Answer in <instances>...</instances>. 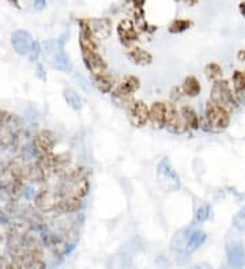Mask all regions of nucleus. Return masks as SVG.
Here are the masks:
<instances>
[{
	"mask_svg": "<svg viewBox=\"0 0 245 269\" xmlns=\"http://www.w3.org/2000/svg\"><path fill=\"white\" fill-rule=\"evenodd\" d=\"M41 54L48 65L62 72L70 71V60L64 50V40L62 38H52L41 44Z\"/></svg>",
	"mask_w": 245,
	"mask_h": 269,
	"instance_id": "obj_1",
	"label": "nucleus"
},
{
	"mask_svg": "<svg viewBox=\"0 0 245 269\" xmlns=\"http://www.w3.org/2000/svg\"><path fill=\"white\" fill-rule=\"evenodd\" d=\"M211 101L219 106L230 110H236L238 108V101L234 94V90L231 89L230 83L225 79L214 82L213 89H211Z\"/></svg>",
	"mask_w": 245,
	"mask_h": 269,
	"instance_id": "obj_2",
	"label": "nucleus"
},
{
	"mask_svg": "<svg viewBox=\"0 0 245 269\" xmlns=\"http://www.w3.org/2000/svg\"><path fill=\"white\" fill-rule=\"evenodd\" d=\"M204 116H206L207 126H210L209 129L214 130V132L225 130L230 124V112L213 101H209L206 105Z\"/></svg>",
	"mask_w": 245,
	"mask_h": 269,
	"instance_id": "obj_3",
	"label": "nucleus"
},
{
	"mask_svg": "<svg viewBox=\"0 0 245 269\" xmlns=\"http://www.w3.org/2000/svg\"><path fill=\"white\" fill-rule=\"evenodd\" d=\"M157 181L159 188L165 192H177L180 189V177L168 158H162L157 165Z\"/></svg>",
	"mask_w": 245,
	"mask_h": 269,
	"instance_id": "obj_4",
	"label": "nucleus"
},
{
	"mask_svg": "<svg viewBox=\"0 0 245 269\" xmlns=\"http://www.w3.org/2000/svg\"><path fill=\"white\" fill-rule=\"evenodd\" d=\"M139 87H141V79L139 78L136 75H126L117 85L114 86V89L112 90V95L116 101L127 103L128 108V105L134 101L132 95L139 90Z\"/></svg>",
	"mask_w": 245,
	"mask_h": 269,
	"instance_id": "obj_5",
	"label": "nucleus"
},
{
	"mask_svg": "<svg viewBox=\"0 0 245 269\" xmlns=\"http://www.w3.org/2000/svg\"><path fill=\"white\" fill-rule=\"evenodd\" d=\"M150 106L143 101H132L127 108L128 121L135 128H143L149 124Z\"/></svg>",
	"mask_w": 245,
	"mask_h": 269,
	"instance_id": "obj_6",
	"label": "nucleus"
},
{
	"mask_svg": "<svg viewBox=\"0 0 245 269\" xmlns=\"http://www.w3.org/2000/svg\"><path fill=\"white\" fill-rule=\"evenodd\" d=\"M36 45V40L33 36L26 30H15L11 34V46L15 50V53L19 56H29L32 49Z\"/></svg>",
	"mask_w": 245,
	"mask_h": 269,
	"instance_id": "obj_7",
	"label": "nucleus"
},
{
	"mask_svg": "<svg viewBox=\"0 0 245 269\" xmlns=\"http://www.w3.org/2000/svg\"><path fill=\"white\" fill-rule=\"evenodd\" d=\"M118 40L126 48H130L139 41V32L135 22L130 18L121 19L117 25Z\"/></svg>",
	"mask_w": 245,
	"mask_h": 269,
	"instance_id": "obj_8",
	"label": "nucleus"
},
{
	"mask_svg": "<svg viewBox=\"0 0 245 269\" xmlns=\"http://www.w3.org/2000/svg\"><path fill=\"white\" fill-rule=\"evenodd\" d=\"M166 120H165V128L169 133L182 134L187 132L186 124L182 121L180 109H177L174 103H166Z\"/></svg>",
	"mask_w": 245,
	"mask_h": 269,
	"instance_id": "obj_9",
	"label": "nucleus"
},
{
	"mask_svg": "<svg viewBox=\"0 0 245 269\" xmlns=\"http://www.w3.org/2000/svg\"><path fill=\"white\" fill-rule=\"evenodd\" d=\"M89 29H90L91 36L94 37L97 41L108 40L112 34L113 29V22L110 18H90L87 19Z\"/></svg>",
	"mask_w": 245,
	"mask_h": 269,
	"instance_id": "obj_10",
	"label": "nucleus"
},
{
	"mask_svg": "<svg viewBox=\"0 0 245 269\" xmlns=\"http://www.w3.org/2000/svg\"><path fill=\"white\" fill-rule=\"evenodd\" d=\"M82 60L87 71L91 72V75L102 74L108 71V64L105 61V58L100 54V52H85L82 53Z\"/></svg>",
	"mask_w": 245,
	"mask_h": 269,
	"instance_id": "obj_11",
	"label": "nucleus"
},
{
	"mask_svg": "<svg viewBox=\"0 0 245 269\" xmlns=\"http://www.w3.org/2000/svg\"><path fill=\"white\" fill-rule=\"evenodd\" d=\"M166 102H157L151 103L149 113V124L154 129H162L165 128V120H166Z\"/></svg>",
	"mask_w": 245,
	"mask_h": 269,
	"instance_id": "obj_12",
	"label": "nucleus"
},
{
	"mask_svg": "<svg viewBox=\"0 0 245 269\" xmlns=\"http://www.w3.org/2000/svg\"><path fill=\"white\" fill-rule=\"evenodd\" d=\"M227 262L231 268H242L245 265V247L240 242H229L226 245Z\"/></svg>",
	"mask_w": 245,
	"mask_h": 269,
	"instance_id": "obj_13",
	"label": "nucleus"
},
{
	"mask_svg": "<svg viewBox=\"0 0 245 269\" xmlns=\"http://www.w3.org/2000/svg\"><path fill=\"white\" fill-rule=\"evenodd\" d=\"M126 56L132 64L139 65V67H147V65L153 63L151 53L147 52V50L142 49L141 46H136V45H132V46L127 48Z\"/></svg>",
	"mask_w": 245,
	"mask_h": 269,
	"instance_id": "obj_14",
	"label": "nucleus"
},
{
	"mask_svg": "<svg viewBox=\"0 0 245 269\" xmlns=\"http://www.w3.org/2000/svg\"><path fill=\"white\" fill-rule=\"evenodd\" d=\"M34 146L44 155H49L54 147V136L48 130H42L34 139Z\"/></svg>",
	"mask_w": 245,
	"mask_h": 269,
	"instance_id": "obj_15",
	"label": "nucleus"
},
{
	"mask_svg": "<svg viewBox=\"0 0 245 269\" xmlns=\"http://www.w3.org/2000/svg\"><path fill=\"white\" fill-rule=\"evenodd\" d=\"M91 77H93L95 89L98 90L101 94H110L112 93V90L114 89V79L110 74H108V71L97 74V75H91Z\"/></svg>",
	"mask_w": 245,
	"mask_h": 269,
	"instance_id": "obj_16",
	"label": "nucleus"
},
{
	"mask_svg": "<svg viewBox=\"0 0 245 269\" xmlns=\"http://www.w3.org/2000/svg\"><path fill=\"white\" fill-rule=\"evenodd\" d=\"M206 239H207V234L202 231V230H192V231H190L184 253H186V254H191V253L198 250V249L206 242Z\"/></svg>",
	"mask_w": 245,
	"mask_h": 269,
	"instance_id": "obj_17",
	"label": "nucleus"
},
{
	"mask_svg": "<svg viewBox=\"0 0 245 269\" xmlns=\"http://www.w3.org/2000/svg\"><path fill=\"white\" fill-rule=\"evenodd\" d=\"M180 113H181L182 121L186 124L187 130H198L200 128V118L198 116V113L194 110V108L191 106H181L180 108Z\"/></svg>",
	"mask_w": 245,
	"mask_h": 269,
	"instance_id": "obj_18",
	"label": "nucleus"
},
{
	"mask_svg": "<svg viewBox=\"0 0 245 269\" xmlns=\"http://www.w3.org/2000/svg\"><path fill=\"white\" fill-rule=\"evenodd\" d=\"M182 91H184V95L186 97H190V98H195L200 94L202 91V86H200V82L198 81V78L194 77V75H188V77L184 79L182 82Z\"/></svg>",
	"mask_w": 245,
	"mask_h": 269,
	"instance_id": "obj_19",
	"label": "nucleus"
},
{
	"mask_svg": "<svg viewBox=\"0 0 245 269\" xmlns=\"http://www.w3.org/2000/svg\"><path fill=\"white\" fill-rule=\"evenodd\" d=\"M63 98L68 106L74 109L75 112H79V110L83 108V99L81 98V95L78 94L74 89H64Z\"/></svg>",
	"mask_w": 245,
	"mask_h": 269,
	"instance_id": "obj_20",
	"label": "nucleus"
},
{
	"mask_svg": "<svg viewBox=\"0 0 245 269\" xmlns=\"http://www.w3.org/2000/svg\"><path fill=\"white\" fill-rule=\"evenodd\" d=\"M56 207L59 208L60 211L68 212V214L77 212L82 208V198L75 197V196H68V197H64L63 200H60Z\"/></svg>",
	"mask_w": 245,
	"mask_h": 269,
	"instance_id": "obj_21",
	"label": "nucleus"
},
{
	"mask_svg": "<svg viewBox=\"0 0 245 269\" xmlns=\"http://www.w3.org/2000/svg\"><path fill=\"white\" fill-rule=\"evenodd\" d=\"M89 189H90V184H89V181L86 178H78L74 181L70 196H75V197L79 198L86 197L87 193H89Z\"/></svg>",
	"mask_w": 245,
	"mask_h": 269,
	"instance_id": "obj_22",
	"label": "nucleus"
},
{
	"mask_svg": "<svg viewBox=\"0 0 245 269\" xmlns=\"http://www.w3.org/2000/svg\"><path fill=\"white\" fill-rule=\"evenodd\" d=\"M188 234H190V230H180L178 233L174 234V237L172 239V243L170 246L174 251H182L184 253V249H186L187 239H188Z\"/></svg>",
	"mask_w": 245,
	"mask_h": 269,
	"instance_id": "obj_23",
	"label": "nucleus"
},
{
	"mask_svg": "<svg viewBox=\"0 0 245 269\" xmlns=\"http://www.w3.org/2000/svg\"><path fill=\"white\" fill-rule=\"evenodd\" d=\"M204 75L206 78L211 82H217L219 79H222L223 70L222 67L217 63H209L204 67Z\"/></svg>",
	"mask_w": 245,
	"mask_h": 269,
	"instance_id": "obj_24",
	"label": "nucleus"
},
{
	"mask_svg": "<svg viewBox=\"0 0 245 269\" xmlns=\"http://www.w3.org/2000/svg\"><path fill=\"white\" fill-rule=\"evenodd\" d=\"M191 26H192V21H190V19H174L169 25L168 30L172 34H180V33L188 30Z\"/></svg>",
	"mask_w": 245,
	"mask_h": 269,
	"instance_id": "obj_25",
	"label": "nucleus"
},
{
	"mask_svg": "<svg viewBox=\"0 0 245 269\" xmlns=\"http://www.w3.org/2000/svg\"><path fill=\"white\" fill-rule=\"evenodd\" d=\"M210 212H211V207H210L209 203H203L202 206L198 207V210L195 212L196 223H204L210 218Z\"/></svg>",
	"mask_w": 245,
	"mask_h": 269,
	"instance_id": "obj_26",
	"label": "nucleus"
},
{
	"mask_svg": "<svg viewBox=\"0 0 245 269\" xmlns=\"http://www.w3.org/2000/svg\"><path fill=\"white\" fill-rule=\"evenodd\" d=\"M233 224L238 231L245 234V204L241 207L234 218H233Z\"/></svg>",
	"mask_w": 245,
	"mask_h": 269,
	"instance_id": "obj_27",
	"label": "nucleus"
},
{
	"mask_svg": "<svg viewBox=\"0 0 245 269\" xmlns=\"http://www.w3.org/2000/svg\"><path fill=\"white\" fill-rule=\"evenodd\" d=\"M40 54H41V45H40V42H37L36 41L34 48H33L32 52H30V54H29L27 57H29V60H30V61H37V60H38V57H40Z\"/></svg>",
	"mask_w": 245,
	"mask_h": 269,
	"instance_id": "obj_28",
	"label": "nucleus"
},
{
	"mask_svg": "<svg viewBox=\"0 0 245 269\" xmlns=\"http://www.w3.org/2000/svg\"><path fill=\"white\" fill-rule=\"evenodd\" d=\"M172 99L173 102H177V101H180V99L184 97V91H182V87L181 86H176V87H173L172 90Z\"/></svg>",
	"mask_w": 245,
	"mask_h": 269,
	"instance_id": "obj_29",
	"label": "nucleus"
},
{
	"mask_svg": "<svg viewBox=\"0 0 245 269\" xmlns=\"http://www.w3.org/2000/svg\"><path fill=\"white\" fill-rule=\"evenodd\" d=\"M46 7V0H34V9L44 10Z\"/></svg>",
	"mask_w": 245,
	"mask_h": 269,
	"instance_id": "obj_30",
	"label": "nucleus"
},
{
	"mask_svg": "<svg viewBox=\"0 0 245 269\" xmlns=\"http://www.w3.org/2000/svg\"><path fill=\"white\" fill-rule=\"evenodd\" d=\"M237 58L240 60L241 63H244L245 64V49L240 50V52L237 53Z\"/></svg>",
	"mask_w": 245,
	"mask_h": 269,
	"instance_id": "obj_31",
	"label": "nucleus"
},
{
	"mask_svg": "<svg viewBox=\"0 0 245 269\" xmlns=\"http://www.w3.org/2000/svg\"><path fill=\"white\" fill-rule=\"evenodd\" d=\"M238 9H240L241 15H242V17H244V18H245V2H241L240 6H238Z\"/></svg>",
	"mask_w": 245,
	"mask_h": 269,
	"instance_id": "obj_32",
	"label": "nucleus"
},
{
	"mask_svg": "<svg viewBox=\"0 0 245 269\" xmlns=\"http://www.w3.org/2000/svg\"><path fill=\"white\" fill-rule=\"evenodd\" d=\"M184 2H186L188 6H194V5H196V3H198V0H184Z\"/></svg>",
	"mask_w": 245,
	"mask_h": 269,
	"instance_id": "obj_33",
	"label": "nucleus"
},
{
	"mask_svg": "<svg viewBox=\"0 0 245 269\" xmlns=\"http://www.w3.org/2000/svg\"><path fill=\"white\" fill-rule=\"evenodd\" d=\"M32 197H33V189H27L26 198H32Z\"/></svg>",
	"mask_w": 245,
	"mask_h": 269,
	"instance_id": "obj_34",
	"label": "nucleus"
},
{
	"mask_svg": "<svg viewBox=\"0 0 245 269\" xmlns=\"http://www.w3.org/2000/svg\"><path fill=\"white\" fill-rule=\"evenodd\" d=\"M10 2H13L14 5H15V6H18V0H10Z\"/></svg>",
	"mask_w": 245,
	"mask_h": 269,
	"instance_id": "obj_35",
	"label": "nucleus"
},
{
	"mask_svg": "<svg viewBox=\"0 0 245 269\" xmlns=\"http://www.w3.org/2000/svg\"><path fill=\"white\" fill-rule=\"evenodd\" d=\"M177 2H180V0H177Z\"/></svg>",
	"mask_w": 245,
	"mask_h": 269,
	"instance_id": "obj_36",
	"label": "nucleus"
}]
</instances>
